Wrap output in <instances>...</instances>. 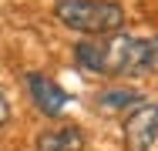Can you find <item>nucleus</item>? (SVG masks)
<instances>
[{"label":"nucleus","instance_id":"nucleus-1","mask_svg":"<svg viewBox=\"0 0 158 151\" xmlns=\"http://www.w3.org/2000/svg\"><path fill=\"white\" fill-rule=\"evenodd\" d=\"M74 57L94 74H158V34L155 37H91L74 47Z\"/></svg>","mask_w":158,"mask_h":151},{"label":"nucleus","instance_id":"nucleus-2","mask_svg":"<svg viewBox=\"0 0 158 151\" xmlns=\"http://www.w3.org/2000/svg\"><path fill=\"white\" fill-rule=\"evenodd\" d=\"M54 14L77 34H114L125 24V10L111 0H57Z\"/></svg>","mask_w":158,"mask_h":151},{"label":"nucleus","instance_id":"nucleus-3","mask_svg":"<svg viewBox=\"0 0 158 151\" xmlns=\"http://www.w3.org/2000/svg\"><path fill=\"white\" fill-rule=\"evenodd\" d=\"M158 141V104L141 101L125 114V145L128 151H152Z\"/></svg>","mask_w":158,"mask_h":151},{"label":"nucleus","instance_id":"nucleus-4","mask_svg":"<svg viewBox=\"0 0 158 151\" xmlns=\"http://www.w3.org/2000/svg\"><path fill=\"white\" fill-rule=\"evenodd\" d=\"M27 91H31L34 104L47 118H57L64 108H67V91H61V84L51 81L47 74H27Z\"/></svg>","mask_w":158,"mask_h":151},{"label":"nucleus","instance_id":"nucleus-5","mask_svg":"<svg viewBox=\"0 0 158 151\" xmlns=\"http://www.w3.org/2000/svg\"><path fill=\"white\" fill-rule=\"evenodd\" d=\"M37 151H84V131L77 124H61L37 134Z\"/></svg>","mask_w":158,"mask_h":151},{"label":"nucleus","instance_id":"nucleus-6","mask_svg":"<svg viewBox=\"0 0 158 151\" xmlns=\"http://www.w3.org/2000/svg\"><path fill=\"white\" fill-rule=\"evenodd\" d=\"M101 104L104 108H138L141 104V94L138 91H128V88H114V91H104L101 94Z\"/></svg>","mask_w":158,"mask_h":151},{"label":"nucleus","instance_id":"nucleus-7","mask_svg":"<svg viewBox=\"0 0 158 151\" xmlns=\"http://www.w3.org/2000/svg\"><path fill=\"white\" fill-rule=\"evenodd\" d=\"M7 121H10V104H7V97H3V91H0V131L7 128Z\"/></svg>","mask_w":158,"mask_h":151}]
</instances>
